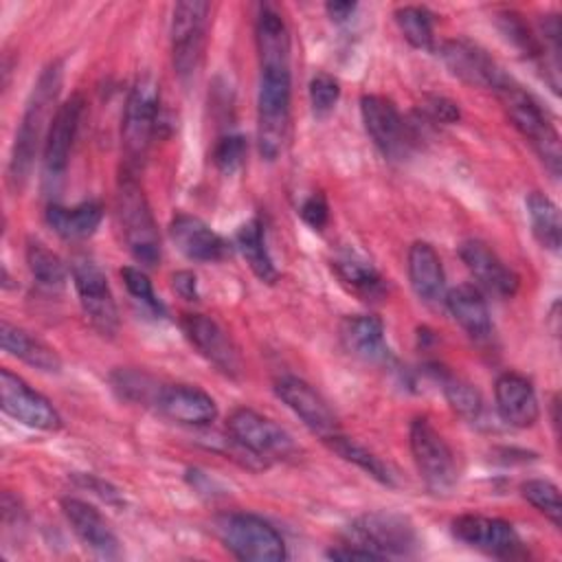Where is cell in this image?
Returning <instances> with one entry per match:
<instances>
[{
    "instance_id": "cell-1",
    "label": "cell",
    "mask_w": 562,
    "mask_h": 562,
    "mask_svg": "<svg viewBox=\"0 0 562 562\" xmlns=\"http://www.w3.org/2000/svg\"><path fill=\"white\" fill-rule=\"evenodd\" d=\"M64 81V64L61 59H53L44 66L37 81L33 83V90L26 99V108L22 112L20 125L15 130L11 158H9V184L20 191L31 173L33 160L44 147V138L48 132V125L57 112L59 105L57 97Z\"/></svg>"
},
{
    "instance_id": "cell-2",
    "label": "cell",
    "mask_w": 562,
    "mask_h": 562,
    "mask_svg": "<svg viewBox=\"0 0 562 562\" xmlns=\"http://www.w3.org/2000/svg\"><path fill=\"white\" fill-rule=\"evenodd\" d=\"M292 72L290 55L259 57L257 149L263 160H277L290 134Z\"/></svg>"
},
{
    "instance_id": "cell-3",
    "label": "cell",
    "mask_w": 562,
    "mask_h": 562,
    "mask_svg": "<svg viewBox=\"0 0 562 562\" xmlns=\"http://www.w3.org/2000/svg\"><path fill=\"white\" fill-rule=\"evenodd\" d=\"M492 92L498 97L512 125L533 147L551 176L558 178L562 167L560 134L549 116L542 112L538 101L529 92H525L512 77H505Z\"/></svg>"
},
{
    "instance_id": "cell-4",
    "label": "cell",
    "mask_w": 562,
    "mask_h": 562,
    "mask_svg": "<svg viewBox=\"0 0 562 562\" xmlns=\"http://www.w3.org/2000/svg\"><path fill=\"white\" fill-rule=\"evenodd\" d=\"M116 220L132 257L147 268L160 261V235L147 195L134 171L123 169L116 184Z\"/></svg>"
},
{
    "instance_id": "cell-5",
    "label": "cell",
    "mask_w": 562,
    "mask_h": 562,
    "mask_svg": "<svg viewBox=\"0 0 562 562\" xmlns=\"http://www.w3.org/2000/svg\"><path fill=\"white\" fill-rule=\"evenodd\" d=\"M158 112H160V90L151 75H143L134 81L121 123V147L125 156L127 171H134L143 165L149 145L154 140L158 127Z\"/></svg>"
},
{
    "instance_id": "cell-6",
    "label": "cell",
    "mask_w": 562,
    "mask_h": 562,
    "mask_svg": "<svg viewBox=\"0 0 562 562\" xmlns=\"http://www.w3.org/2000/svg\"><path fill=\"white\" fill-rule=\"evenodd\" d=\"M215 531L222 544L244 562H281L288 558L281 533L261 516L228 512L217 516Z\"/></svg>"
},
{
    "instance_id": "cell-7",
    "label": "cell",
    "mask_w": 562,
    "mask_h": 562,
    "mask_svg": "<svg viewBox=\"0 0 562 562\" xmlns=\"http://www.w3.org/2000/svg\"><path fill=\"white\" fill-rule=\"evenodd\" d=\"M408 446L415 468L435 494L450 492L457 483V461L443 435L426 417H415L408 428Z\"/></svg>"
},
{
    "instance_id": "cell-8",
    "label": "cell",
    "mask_w": 562,
    "mask_h": 562,
    "mask_svg": "<svg viewBox=\"0 0 562 562\" xmlns=\"http://www.w3.org/2000/svg\"><path fill=\"white\" fill-rule=\"evenodd\" d=\"M226 430L228 437L252 459H288L296 452L294 439L285 428H281L274 419L246 406L235 408L228 415Z\"/></svg>"
},
{
    "instance_id": "cell-9",
    "label": "cell",
    "mask_w": 562,
    "mask_h": 562,
    "mask_svg": "<svg viewBox=\"0 0 562 562\" xmlns=\"http://www.w3.org/2000/svg\"><path fill=\"white\" fill-rule=\"evenodd\" d=\"M211 4L202 0H184L173 7L171 13V61L180 79H189L198 72L209 26Z\"/></svg>"
},
{
    "instance_id": "cell-10",
    "label": "cell",
    "mask_w": 562,
    "mask_h": 562,
    "mask_svg": "<svg viewBox=\"0 0 562 562\" xmlns=\"http://www.w3.org/2000/svg\"><path fill=\"white\" fill-rule=\"evenodd\" d=\"M70 277L79 305L90 321V325L105 338L116 336L119 331V310L114 294L110 290L105 272L90 257H75L70 263Z\"/></svg>"
},
{
    "instance_id": "cell-11",
    "label": "cell",
    "mask_w": 562,
    "mask_h": 562,
    "mask_svg": "<svg viewBox=\"0 0 562 562\" xmlns=\"http://www.w3.org/2000/svg\"><path fill=\"white\" fill-rule=\"evenodd\" d=\"M356 544L378 553L382 560L391 555H413L419 547L413 522L395 512H367L351 525Z\"/></svg>"
},
{
    "instance_id": "cell-12",
    "label": "cell",
    "mask_w": 562,
    "mask_h": 562,
    "mask_svg": "<svg viewBox=\"0 0 562 562\" xmlns=\"http://www.w3.org/2000/svg\"><path fill=\"white\" fill-rule=\"evenodd\" d=\"M83 108H86L83 97L72 94L70 99L59 103L48 125L44 147H42V173H44V184L48 189H55L66 173Z\"/></svg>"
},
{
    "instance_id": "cell-13",
    "label": "cell",
    "mask_w": 562,
    "mask_h": 562,
    "mask_svg": "<svg viewBox=\"0 0 562 562\" xmlns=\"http://www.w3.org/2000/svg\"><path fill=\"white\" fill-rule=\"evenodd\" d=\"M0 406L11 419L29 428L44 432L61 428V417L50 400L9 369L0 371Z\"/></svg>"
},
{
    "instance_id": "cell-14",
    "label": "cell",
    "mask_w": 562,
    "mask_h": 562,
    "mask_svg": "<svg viewBox=\"0 0 562 562\" xmlns=\"http://www.w3.org/2000/svg\"><path fill=\"white\" fill-rule=\"evenodd\" d=\"M180 327L187 340L226 378H239L244 362L228 331L206 314H182Z\"/></svg>"
},
{
    "instance_id": "cell-15",
    "label": "cell",
    "mask_w": 562,
    "mask_h": 562,
    "mask_svg": "<svg viewBox=\"0 0 562 562\" xmlns=\"http://www.w3.org/2000/svg\"><path fill=\"white\" fill-rule=\"evenodd\" d=\"M452 533L463 544L483 551L494 558H520L525 555L522 540L514 525L503 518L483 514H461L452 520Z\"/></svg>"
},
{
    "instance_id": "cell-16",
    "label": "cell",
    "mask_w": 562,
    "mask_h": 562,
    "mask_svg": "<svg viewBox=\"0 0 562 562\" xmlns=\"http://www.w3.org/2000/svg\"><path fill=\"white\" fill-rule=\"evenodd\" d=\"M360 114L364 130L384 158H404L413 136L395 103L382 94H362Z\"/></svg>"
},
{
    "instance_id": "cell-17",
    "label": "cell",
    "mask_w": 562,
    "mask_h": 562,
    "mask_svg": "<svg viewBox=\"0 0 562 562\" xmlns=\"http://www.w3.org/2000/svg\"><path fill=\"white\" fill-rule=\"evenodd\" d=\"M274 393L323 441L340 432L334 411L305 380L296 375H281L274 380Z\"/></svg>"
},
{
    "instance_id": "cell-18",
    "label": "cell",
    "mask_w": 562,
    "mask_h": 562,
    "mask_svg": "<svg viewBox=\"0 0 562 562\" xmlns=\"http://www.w3.org/2000/svg\"><path fill=\"white\" fill-rule=\"evenodd\" d=\"M61 514L75 531V536L94 555L105 560L121 558V542L110 522L105 520V516L94 505L75 496H66L61 498Z\"/></svg>"
},
{
    "instance_id": "cell-19",
    "label": "cell",
    "mask_w": 562,
    "mask_h": 562,
    "mask_svg": "<svg viewBox=\"0 0 562 562\" xmlns=\"http://www.w3.org/2000/svg\"><path fill=\"white\" fill-rule=\"evenodd\" d=\"M439 55L446 68L468 86L494 90L507 77L503 68L481 46L468 40L443 42Z\"/></svg>"
},
{
    "instance_id": "cell-20",
    "label": "cell",
    "mask_w": 562,
    "mask_h": 562,
    "mask_svg": "<svg viewBox=\"0 0 562 562\" xmlns=\"http://www.w3.org/2000/svg\"><path fill=\"white\" fill-rule=\"evenodd\" d=\"M459 257L476 279V283L494 296L509 299L518 292V274L481 239H465L459 246Z\"/></svg>"
},
{
    "instance_id": "cell-21",
    "label": "cell",
    "mask_w": 562,
    "mask_h": 562,
    "mask_svg": "<svg viewBox=\"0 0 562 562\" xmlns=\"http://www.w3.org/2000/svg\"><path fill=\"white\" fill-rule=\"evenodd\" d=\"M154 406L169 419L184 426H209L217 417L215 400L193 384H162Z\"/></svg>"
},
{
    "instance_id": "cell-22",
    "label": "cell",
    "mask_w": 562,
    "mask_h": 562,
    "mask_svg": "<svg viewBox=\"0 0 562 562\" xmlns=\"http://www.w3.org/2000/svg\"><path fill=\"white\" fill-rule=\"evenodd\" d=\"M169 237L187 259L200 263L222 261L231 250L220 233L191 213H178L169 222Z\"/></svg>"
},
{
    "instance_id": "cell-23",
    "label": "cell",
    "mask_w": 562,
    "mask_h": 562,
    "mask_svg": "<svg viewBox=\"0 0 562 562\" xmlns=\"http://www.w3.org/2000/svg\"><path fill=\"white\" fill-rule=\"evenodd\" d=\"M345 351L367 364H389L393 353L384 336V323L373 314H349L338 327Z\"/></svg>"
},
{
    "instance_id": "cell-24",
    "label": "cell",
    "mask_w": 562,
    "mask_h": 562,
    "mask_svg": "<svg viewBox=\"0 0 562 562\" xmlns=\"http://www.w3.org/2000/svg\"><path fill=\"white\" fill-rule=\"evenodd\" d=\"M494 400L501 419L514 428H531L540 417L533 384L516 371H505L496 378Z\"/></svg>"
},
{
    "instance_id": "cell-25",
    "label": "cell",
    "mask_w": 562,
    "mask_h": 562,
    "mask_svg": "<svg viewBox=\"0 0 562 562\" xmlns=\"http://www.w3.org/2000/svg\"><path fill=\"white\" fill-rule=\"evenodd\" d=\"M406 272L413 292L426 305H441L446 299V272L439 252L428 241H413L406 255Z\"/></svg>"
},
{
    "instance_id": "cell-26",
    "label": "cell",
    "mask_w": 562,
    "mask_h": 562,
    "mask_svg": "<svg viewBox=\"0 0 562 562\" xmlns=\"http://www.w3.org/2000/svg\"><path fill=\"white\" fill-rule=\"evenodd\" d=\"M443 305L448 307L454 323L474 340V342H487L494 334L492 316L487 310V303L483 299V292L476 285L461 283L446 292Z\"/></svg>"
},
{
    "instance_id": "cell-27",
    "label": "cell",
    "mask_w": 562,
    "mask_h": 562,
    "mask_svg": "<svg viewBox=\"0 0 562 562\" xmlns=\"http://www.w3.org/2000/svg\"><path fill=\"white\" fill-rule=\"evenodd\" d=\"M0 342L9 356L31 364L33 369L44 373H57L61 369V358L50 345L9 321L0 323Z\"/></svg>"
},
{
    "instance_id": "cell-28",
    "label": "cell",
    "mask_w": 562,
    "mask_h": 562,
    "mask_svg": "<svg viewBox=\"0 0 562 562\" xmlns=\"http://www.w3.org/2000/svg\"><path fill=\"white\" fill-rule=\"evenodd\" d=\"M103 217V206L97 200H83L75 206L64 204H48L46 209V224L66 241H79L99 228Z\"/></svg>"
},
{
    "instance_id": "cell-29",
    "label": "cell",
    "mask_w": 562,
    "mask_h": 562,
    "mask_svg": "<svg viewBox=\"0 0 562 562\" xmlns=\"http://www.w3.org/2000/svg\"><path fill=\"white\" fill-rule=\"evenodd\" d=\"M331 270L338 277V281L351 290L353 294L362 296L364 301L382 299L386 292L384 279L373 268L369 259H364L356 250H340L331 257Z\"/></svg>"
},
{
    "instance_id": "cell-30",
    "label": "cell",
    "mask_w": 562,
    "mask_h": 562,
    "mask_svg": "<svg viewBox=\"0 0 562 562\" xmlns=\"http://www.w3.org/2000/svg\"><path fill=\"white\" fill-rule=\"evenodd\" d=\"M235 246L241 252L244 261L252 270V274L261 283H274L279 279V270L266 244V231L259 220H248L235 233Z\"/></svg>"
},
{
    "instance_id": "cell-31",
    "label": "cell",
    "mask_w": 562,
    "mask_h": 562,
    "mask_svg": "<svg viewBox=\"0 0 562 562\" xmlns=\"http://www.w3.org/2000/svg\"><path fill=\"white\" fill-rule=\"evenodd\" d=\"M525 206H527L531 233L538 239V244L551 252H558L562 244V220H560L558 204L549 195L540 191H531L525 198Z\"/></svg>"
},
{
    "instance_id": "cell-32",
    "label": "cell",
    "mask_w": 562,
    "mask_h": 562,
    "mask_svg": "<svg viewBox=\"0 0 562 562\" xmlns=\"http://www.w3.org/2000/svg\"><path fill=\"white\" fill-rule=\"evenodd\" d=\"M435 380L441 386V393L446 397V402L450 404V408L463 417L465 422H479L483 415V397L481 393L463 378L437 367L432 369Z\"/></svg>"
},
{
    "instance_id": "cell-33",
    "label": "cell",
    "mask_w": 562,
    "mask_h": 562,
    "mask_svg": "<svg viewBox=\"0 0 562 562\" xmlns=\"http://www.w3.org/2000/svg\"><path fill=\"white\" fill-rule=\"evenodd\" d=\"M325 443L329 446V450H334L340 459L353 463L356 468H360L364 474H369L371 479H375L382 485H393V474L389 470V465L375 457L371 450H367L364 446H360L356 439L345 437L342 432H336L334 437L325 439Z\"/></svg>"
},
{
    "instance_id": "cell-34",
    "label": "cell",
    "mask_w": 562,
    "mask_h": 562,
    "mask_svg": "<svg viewBox=\"0 0 562 562\" xmlns=\"http://www.w3.org/2000/svg\"><path fill=\"white\" fill-rule=\"evenodd\" d=\"M393 18L400 33L413 48L426 53L435 50V15L426 7L406 4L395 9Z\"/></svg>"
},
{
    "instance_id": "cell-35",
    "label": "cell",
    "mask_w": 562,
    "mask_h": 562,
    "mask_svg": "<svg viewBox=\"0 0 562 562\" xmlns=\"http://www.w3.org/2000/svg\"><path fill=\"white\" fill-rule=\"evenodd\" d=\"M26 266L33 279L48 290H59L66 285L68 268L61 261L59 255H55L50 248H46L40 241L26 244Z\"/></svg>"
},
{
    "instance_id": "cell-36",
    "label": "cell",
    "mask_w": 562,
    "mask_h": 562,
    "mask_svg": "<svg viewBox=\"0 0 562 562\" xmlns=\"http://www.w3.org/2000/svg\"><path fill=\"white\" fill-rule=\"evenodd\" d=\"M520 494L531 507H536L547 520H551L553 527H562V501L555 483L547 479H529L520 485Z\"/></svg>"
},
{
    "instance_id": "cell-37",
    "label": "cell",
    "mask_w": 562,
    "mask_h": 562,
    "mask_svg": "<svg viewBox=\"0 0 562 562\" xmlns=\"http://www.w3.org/2000/svg\"><path fill=\"white\" fill-rule=\"evenodd\" d=\"M498 29L512 42L522 55L540 59V42L536 31L529 29V24L514 11H505L498 15Z\"/></svg>"
},
{
    "instance_id": "cell-38",
    "label": "cell",
    "mask_w": 562,
    "mask_h": 562,
    "mask_svg": "<svg viewBox=\"0 0 562 562\" xmlns=\"http://www.w3.org/2000/svg\"><path fill=\"white\" fill-rule=\"evenodd\" d=\"M246 151H248V145L241 134H224L215 140L211 158L222 173L231 176L244 165Z\"/></svg>"
},
{
    "instance_id": "cell-39",
    "label": "cell",
    "mask_w": 562,
    "mask_h": 562,
    "mask_svg": "<svg viewBox=\"0 0 562 562\" xmlns=\"http://www.w3.org/2000/svg\"><path fill=\"white\" fill-rule=\"evenodd\" d=\"M121 279H123V283H125L127 292H130L138 303H143L147 310H151V312H154V314H158V316H162V314H165V305H162V301L156 296L154 285H151V281H149V277H147L140 268L125 266V268L121 270Z\"/></svg>"
},
{
    "instance_id": "cell-40",
    "label": "cell",
    "mask_w": 562,
    "mask_h": 562,
    "mask_svg": "<svg viewBox=\"0 0 562 562\" xmlns=\"http://www.w3.org/2000/svg\"><path fill=\"white\" fill-rule=\"evenodd\" d=\"M340 99V83L327 75V72H318L312 77L310 81V103L316 116H327L336 103Z\"/></svg>"
},
{
    "instance_id": "cell-41",
    "label": "cell",
    "mask_w": 562,
    "mask_h": 562,
    "mask_svg": "<svg viewBox=\"0 0 562 562\" xmlns=\"http://www.w3.org/2000/svg\"><path fill=\"white\" fill-rule=\"evenodd\" d=\"M112 384L123 397L151 404L156 402V395L160 391V386H149V378L138 371H116L112 375Z\"/></svg>"
},
{
    "instance_id": "cell-42",
    "label": "cell",
    "mask_w": 562,
    "mask_h": 562,
    "mask_svg": "<svg viewBox=\"0 0 562 562\" xmlns=\"http://www.w3.org/2000/svg\"><path fill=\"white\" fill-rule=\"evenodd\" d=\"M419 110L428 121L441 123V125H452L461 119L459 103H454L452 99H448L443 94H426Z\"/></svg>"
},
{
    "instance_id": "cell-43",
    "label": "cell",
    "mask_w": 562,
    "mask_h": 562,
    "mask_svg": "<svg viewBox=\"0 0 562 562\" xmlns=\"http://www.w3.org/2000/svg\"><path fill=\"white\" fill-rule=\"evenodd\" d=\"M299 213H301L303 222L307 226H312L314 231H323L329 222V204L323 193H312L310 198H305Z\"/></svg>"
},
{
    "instance_id": "cell-44",
    "label": "cell",
    "mask_w": 562,
    "mask_h": 562,
    "mask_svg": "<svg viewBox=\"0 0 562 562\" xmlns=\"http://www.w3.org/2000/svg\"><path fill=\"white\" fill-rule=\"evenodd\" d=\"M171 288L178 296H182L184 301H198L200 292H198V277L191 270H178L171 274Z\"/></svg>"
},
{
    "instance_id": "cell-45",
    "label": "cell",
    "mask_w": 562,
    "mask_h": 562,
    "mask_svg": "<svg viewBox=\"0 0 562 562\" xmlns=\"http://www.w3.org/2000/svg\"><path fill=\"white\" fill-rule=\"evenodd\" d=\"M327 558L331 560H342V562H349V560H382L378 553H373L371 549L362 547V544H356V542H349V544H340V547H334L327 551Z\"/></svg>"
},
{
    "instance_id": "cell-46",
    "label": "cell",
    "mask_w": 562,
    "mask_h": 562,
    "mask_svg": "<svg viewBox=\"0 0 562 562\" xmlns=\"http://www.w3.org/2000/svg\"><path fill=\"white\" fill-rule=\"evenodd\" d=\"M358 4L356 2H349V0H334V2H327L325 4V11L327 15L334 20V22H347L353 13H356Z\"/></svg>"
}]
</instances>
